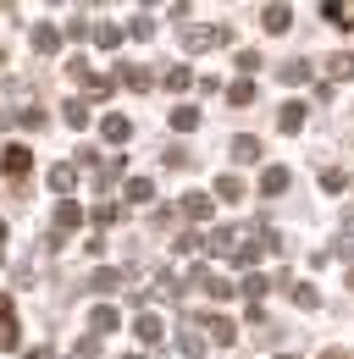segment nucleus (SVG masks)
<instances>
[{"instance_id": "1", "label": "nucleus", "mask_w": 354, "mask_h": 359, "mask_svg": "<svg viewBox=\"0 0 354 359\" xmlns=\"http://www.w3.org/2000/svg\"><path fill=\"white\" fill-rule=\"evenodd\" d=\"M216 45H232V28H227V22H211V28H183V50H188V55L216 50Z\"/></svg>"}, {"instance_id": "2", "label": "nucleus", "mask_w": 354, "mask_h": 359, "mask_svg": "<svg viewBox=\"0 0 354 359\" xmlns=\"http://www.w3.org/2000/svg\"><path fill=\"white\" fill-rule=\"evenodd\" d=\"M22 348V326H17V304L0 293V354H17Z\"/></svg>"}, {"instance_id": "3", "label": "nucleus", "mask_w": 354, "mask_h": 359, "mask_svg": "<svg viewBox=\"0 0 354 359\" xmlns=\"http://www.w3.org/2000/svg\"><path fill=\"white\" fill-rule=\"evenodd\" d=\"M199 326H205V337H211V343H221V348H232V343H238V326H232V320H227L221 310L199 315Z\"/></svg>"}, {"instance_id": "4", "label": "nucleus", "mask_w": 354, "mask_h": 359, "mask_svg": "<svg viewBox=\"0 0 354 359\" xmlns=\"http://www.w3.org/2000/svg\"><path fill=\"white\" fill-rule=\"evenodd\" d=\"M28 166H34V149H28V144H6L0 172H6V177H28Z\"/></svg>"}, {"instance_id": "5", "label": "nucleus", "mask_w": 354, "mask_h": 359, "mask_svg": "<svg viewBox=\"0 0 354 359\" xmlns=\"http://www.w3.org/2000/svg\"><path fill=\"white\" fill-rule=\"evenodd\" d=\"M227 149H232V161H238V166H255V161L266 155V144H261L255 133H238L232 144H227Z\"/></svg>"}, {"instance_id": "6", "label": "nucleus", "mask_w": 354, "mask_h": 359, "mask_svg": "<svg viewBox=\"0 0 354 359\" xmlns=\"http://www.w3.org/2000/svg\"><path fill=\"white\" fill-rule=\"evenodd\" d=\"M84 222H88V216H84L78 199H61V205H55V232H78Z\"/></svg>"}, {"instance_id": "7", "label": "nucleus", "mask_w": 354, "mask_h": 359, "mask_svg": "<svg viewBox=\"0 0 354 359\" xmlns=\"http://www.w3.org/2000/svg\"><path fill=\"white\" fill-rule=\"evenodd\" d=\"M277 128H282V133H305V100H282Z\"/></svg>"}, {"instance_id": "8", "label": "nucleus", "mask_w": 354, "mask_h": 359, "mask_svg": "<svg viewBox=\"0 0 354 359\" xmlns=\"http://www.w3.org/2000/svg\"><path fill=\"white\" fill-rule=\"evenodd\" d=\"M244 194H249V188H244V177H232V172H221V177H216V194H211V199H221V205H238Z\"/></svg>"}, {"instance_id": "9", "label": "nucleus", "mask_w": 354, "mask_h": 359, "mask_svg": "<svg viewBox=\"0 0 354 359\" xmlns=\"http://www.w3.org/2000/svg\"><path fill=\"white\" fill-rule=\"evenodd\" d=\"M261 28H266V34H288V28H294V11H288V6H266Z\"/></svg>"}, {"instance_id": "10", "label": "nucleus", "mask_w": 354, "mask_h": 359, "mask_svg": "<svg viewBox=\"0 0 354 359\" xmlns=\"http://www.w3.org/2000/svg\"><path fill=\"white\" fill-rule=\"evenodd\" d=\"M122 282H128V276H122L117 266H100V271H88V287H94V293H117Z\"/></svg>"}, {"instance_id": "11", "label": "nucleus", "mask_w": 354, "mask_h": 359, "mask_svg": "<svg viewBox=\"0 0 354 359\" xmlns=\"http://www.w3.org/2000/svg\"><path fill=\"white\" fill-rule=\"evenodd\" d=\"M88 326H94V337H105V332L122 326V315L111 310V304H94V310H88Z\"/></svg>"}, {"instance_id": "12", "label": "nucleus", "mask_w": 354, "mask_h": 359, "mask_svg": "<svg viewBox=\"0 0 354 359\" xmlns=\"http://www.w3.org/2000/svg\"><path fill=\"white\" fill-rule=\"evenodd\" d=\"M211 210H216L211 194H188V199H183V216H188V222H211Z\"/></svg>"}, {"instance_id": "13", "label": "nucleus", "mask_w": 354, "mask_h": 359, "mask_svg": "<svg viewBox=\"0 0 354 359\" xmlns=\"http://www.w3.org/2000/svg\"><path fill=\"white\" fill-rule=\"evenodd\" d=\"M133 332H138V343H161V332H166V320H161V315H138V320H133Z\"/></svg>"}, {"instance_id": "14", "label": "nucleus", "mask_w": 354, "mask_h": 359, "mask_svg": "<svg viewBox=\"0 0 354 359\" xmlns=\"http://www.w3.org/2000/svg\"><path fill=\"white\" fill-rule=\"evenodd\" d=\"M288 182H294V177H288V166H266V172H261V194H266V199H277Z\"/></svg>"}, {"instance_id": "15", "label": "nucleus", "mask_w": 354, "mask_h": 359, "mask_svg": "<svg viewBox=\"0 0 354 359\" xmlns=\"http://www.w3.org/2000/svg\"><path fill=\"white\" fill-rule=\"evenodd\" d=\"M321 17H327L332 28H354V6H343V0H327V6H321Z\"/></svg>"}, {"instance_id": "16", "label": "nucleus", "mask_w": 354, "mask_h": 359, "mask_svg": "<svg viewBox=\"0 0 354 359\" xmlns=\"http://www.w3.org/2000/svg\"><path fill=\"white\" fill-rule=\"evenodd\" d=\"M122 199H128V205H150V199H155V182H150V177H133L128 188H122Z\"/></svg>"}, {"instance_id": "17", "label": "nucleus", "mask_w": 354, "mask_h": 359, "mask_svg": "<svg viewBox=\"0 0 354 359\" xmlns=\"http://www.w3.org/2000/svg\"><path fill=\"white\" fill-rule=\"evenodd\" d=\"M100 133L111 138V144H128V138H133V122H128V116H105V122H100Z\"/></svg>"}, {"instance_id": "18", "label": "nucleus", "mask_w": 354, "mask_h": 359, "mask_svg": "<svg viewBox=\"0 0 354 359\" xmlns=\"http://www.w3.org/2000/svg\"><path fill=\"white\" fill-rule=\"evenodd\" d=\"M34 50H39V55H55V50H61V34H55L50 22H39V28H34Z\"/></svg>"}, {"instance_id": "19", "label": "nucleus", "mask_w": 354, "mask_h": 359, "mask_svg": "<svg viewBox=\"0 0 354 359\" xmlns=\"http://www.w3.org/2000/svg\"><path fill=\"white\" fill-rule=\"evenodd\" d=\"M199 128V111L194 105H172V133H194Z\"/></svg>"}, {"instance_id": "20", "label": "nucleus", "mask_w": 354, "mask_h": 359, "mask_svg": "<svg viewBox=\"0 0 354 359\" xmlns=\"http://www.w3.org/2000/svg\"><path fill=\"white\" fill-rule=\"evenodd\" d=\"M327 78H354V50H338V55H327Z\"/></svg>"}, {"instance_id": "21", "label": "nucleus", "mask_w": 354, "mask_h": 359, "mask_svg": "<svg viewBox=\"0 0 354 359\" xmlns=\"http://www.w3.org/2000/svg\"><path fill=\"white\" fill-rule=\"evenodd\" d=\"M177 354H183V359H199V354H205V337H199V332H177Z\"/></svg>"}, {"instance_id": "22", "label": "nucleus", "mask_w": 354, "mask_h": 359, "mask_svg": "<svg viewBox=\"0 0 354 359\" xmlns=\"http://www.w3.org/2000/svg\"><path fill=\"white\" fill-rule=\"evenodd\" d=\"M117 78H122L128 89H150V72H144V67H133V61H122V67H117Z\"/></svg>"}, {"instance_id": "23", "label": "nucleus", "mask_w": 354, "mask_h": 359, "mask_svg": "<svg viewBox=\"0 0 354 359\" xmlns=\"http://www.w3.org/2000/svg\"><path fill=\"white\" fill-rule=\"evenodd\" d=\"M227 105H238V111H244V105H255V83H249V78H238V83L227 89Z\"/></svg>"}, {"instance_id": "24", "label": "nucleus", "mask_w": 354, "mask_h": 359, "mask_svg": "<svg viewBox=\"0 0 354 359\" xmlns=\"http://www.w3.org/2000/svg\"><path fill=\"white\" fill-rule=\"evenodd\" d=\"M72 182H78V166H50V188L55 194H72Z\"/></svg>"}, {"instance_id": "25", "label": "nucleus", "mask_w": 354, "mask_h": 359, "mask_svg": "<svg viewBox=\"0 0 354 359\" xmlns=\"http://www.w3.org/2000/svg\"><path fill=\"white\" fill-rule=\"evenodd\" d=\"M94 45H100V50H117V45H122V28H117V22H100V28H94Z\"/></svg>"}, {"instance_id": "26", "label": "nucleus", "mask_w": 354, "mask_h": 359, "mask_svg": "<svg viewBox=\"0 0 354 359\" xmlns=\"http://www.w3.org/2000/svg\"><path fill=\"white\" fill-rule=\"evenodd\" d=\"M277 78H282V83H305V78H310V61H282Z\"/></svg>"}, {"instance_id": "27", "label": "nucleus", "mask_w": 354, "mask_h": 359, "mask_svg": "<svg viewBox=\"0 0 354 359\" xmlns=\"http://www.w3.org/2000/svg\"><path fill=\"white\" fill-rule=\"evenodd\" d=\"M61 116H67V128H88V105H84V100H67Z\"/></svg>"}, {"instance_id": "28", "label": "nucleus", "mask_w": 354, "mask_h": 359, "mask_svg": "<svg viewBox=\"0 0 354 359\" xmlns=\"http://www.w3.org/2000/svg\"><path fill=\"white\" fill-rule=\"evenodd\" d=\"M266 287H271V282H266L261 271H249V276H244V293H249V304H261V293Z\"/></svg>"}, {"instance_id": "29", "label": "nucleus", "mask_w": 354, "mask_h": 359, "mask_svg": "<svg viewBox=\"0 0 354 359\" xmlns=\"http://www.w3.org/2000/svg\"><path fill=\"white\" fill-rule=\"evenodd\" d=\"M321 188H327V194H343V188H349V177H343L338 166H327V172H321Z\"/></svg>"}, {"instance_id": "30", "label": "nucleus", "mask_w": 354, "mask_h": 359, "mask_svg": "<svg viewBox=\"0 0 354 359\" xmlns=\"http://www.w3.org/2000/svg\"><path fill=\"white\" fill-rule=\"evenodd\" d=\"M188 83H194V72H188V67H172V72H166V89H188Z\"/></svg>"}, {"instance_id": "31", "label": "nucleus", "mask_w": 354, "mask_h": 359, "mask_svg": "<svg viewBox=\"0 0 354 359\" xmlns=\"http://www.w3.org/2000/svg\"><path fill=\"white\" fill-rule=\"evenodd\" d=\"M266 61H261V50H238V72H261Z\"/></svg>"}, {"instance_id": "32", "label": "nucleus", "mask_w": 354, "mask_h": 359, "mask_svg": "<svg viewBox=\"0 0 354 359\" xmlns=\"http://www.w3.org/2000/svg\"><path fill=\"white\" fill-rule=\"evenodd\" d=\"M100 354V337H94V332H84V337H78V359H94Z\"/></svg>"}, {"instance_id": "33", "label": "nucleus", "mask_w": 354, "mask_h": 359, "mask_svg": "<svg viewBox=\"0 0 354 359\" xmlns=\"http://www.w3.org/2000/svg\"><path fill=\"white\" fill-rule=\"evenodd\" d=\"M128 34H133V39H150V34H155V22H150V17H133Z\"/></svg>"}, {"instance_id": "34", "label": "nucleus", "mask_w": 354, "mask_h": 359, "mask_svg": "<svg viewBox=\"0 0 354 359\" xmlns=\"http://www.w3.org/2000/svg\"><path fill=\"white\" fill-rule=\"evenodd\" d=\"M117 216H122V205H100V210H94V226H111Z\"/></svg>"}, {"instance_id": "35", "label": "nucleus", "mask_w": 354, "mask_h": 359, "mask_svg": "<svg viewBox=\"0 0 354 359\" xmlns=\"http://www.w3.org/2000/svg\"><path fill=\"white\" fill-rule=\"evenodd\" d=\"M166 166H172V172H183V166H194V155H188V149H166Z\"/></svg>"}, {"instance_id": "36", "label": "nucleus", "mask_w": 354, "mask_h": 359, "mask_svg": "<svg viewBox=\"0 0 354 359\" xmlns=\"http://www.w3.org/2000/svg\"><path fill=\"white\" fill-rule=\"evenodd\" d=\"M22 359H55V354H50V348H44V343H39V348H28V354H22Z\"/></svg>"}, {"instance_id": "37", "label": "nucleus", "mask_w": 354, "mask_h": 359, "mask_svg": "<svg viewBox=\"0 0 354 359\" xmlns=\"http://www.w3.org/2000/svg\"><path fill=\"white\" fill-rule=\"evenodd\" d=\"M321 359H349V354H343V348H327V354H321Z\"/></svg>"}, {"instance_id": "38", "label": "nucleus", "mask_w": 354, "mask_h": 359, "mask_svg": "<svg viewBox=\"0 0 354 359\" xmlns=\"http://www.w3.org/2000/svg\"><path fill=\"white\" fill-rule=\"evenodd\" d=\"M0 243H6V222H0Z\"/></svg>"}, {"instance_id": "39", "label": "nucleus", "mask_w": 354, "mask_h": 359, "mask_svg": "<svg viewBox=\"0 0 354 359\" xmlns=\"http://www.w3.org/2000/svg\"><path fill=\"white\" fill-rule=\"evenodd\" d=\"M349 293H354V271H349Z\"/></svg>"}, {"instance_id": "40", "label": "nucleus", "mask_w": 354, "mask_h": 359, "mask_svg": "<svg viewBox=\"0 0 354 359\" xmlns=\"http://www.w3.org/2000/svg\"><path fill=\"white\" fill-rule=\"evenodd\" d=\"M122 359H144V354H122Z\"/></svg>"}, {"instance_id": "41", "label": "nucleus", "mask_w": 354, "mask_h": 359, "mask_svg": "<svg viewBox=\"0 0 354 359\" xmlns=\"http://www.w3.org/2000/svg\"><path fill=\"white\" fill-rule=\"evenodd\" d=\"M0 260H6V243H0Z\"/></svg>"}, {"instance_id": "42", "label": "nucleus", "mask_w": 354, "mask_h": 359, "mask_svg": "<svg viewBox=\"0 0 354 359\" xmlns=\"http://www.w3.org/2000/svg\"><path fill=\"white\" fill-rule=\"evenodd\" d=\"M277 359H294V354H277Z\"/></svg>"}, {"instance_id": "43", "label": "nucleus", "mask_w": 354, "mask_h": 359, "mask_svg": "<svg viewBox=\"0 0 354 359\" xmlns=\"http://www.w3.org/2000/svg\"><path fill=\"white\" fill-rule=\"evenodd\" d=\"M0 61H6V50H0Z\"/></svg>"}]
</instances>
